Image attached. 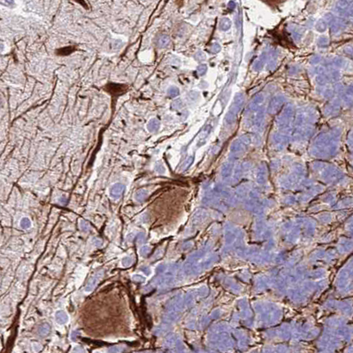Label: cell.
I'll list each match as a JSON object with an SVG mask.
<instances>
[{
	"label": "cell",
	"mask_w": 353,
	"mask_h": 353,
	"mask_svg": "<svg viewBox=\"0 0 353 353\" xmlns=\"http://www.w3.org/2000/svg\"><path fill=\"white\" fill-rule=\"evenodd\" d=\"M294 113V107L292 105H288L284 108L282 114L278 117L276 123L279 129L282 132L286 133V131L290 129V124Z\"/></svg>",
	"instance_id": "obj_1"
},
{
	"label": "cell",
	"mask_w": 353,
	"mask_h": 353,
	"mask_svg": "<svg viewBox=\"0 0 353 353\" xmlns=\"http://www.w3.org/2000/svg\"><path fill=\"white\" fill-rule=\"evenodd\" d=\"M286 102V97L283 96H273L269 102V105L267 107V112L270 114H275L283 108Z\"/></svg>",
	"instance_id": "obj_2"
},
{
	"label": "cell",
	"mask_w": 353,
	"mask_h": 353,
	"mask_svg": "<svg viewBox=\"0 0 353 353\" xmlns=\"http://www.w3.org/2000/svg\"><path fill=\"white\" fill-rule=\"evenodd\" d=\"M265 118H266V111L265 108L260 106L256 112L255 118L253 120L254 126L258 130H261L263 129V126L265 124Z\"/></svg>",
	"instance_id": "obj_3"
},
{
	"label": "cell",
	"mask_w": 353,
	"mask_h": 353,
	"mask_svg": "<svg viewBox=\"0 0 353 353\" xmlns=\"http://www.w3.org/2000/svg\"><path fill=\"white\" fill-rule=\"evenodd\" d=\"M264 102V95L262 93H259L257 94L250 101V103L249 104L247 108V113H256L257 110L259 109V107L261 106V104Z\"/></svg>",
	"instance_id": "obj_4"
},
{
	"label": "cell",
	"mask_w": 353,
	"mask_h": 353,
	"mask_svg": "<svg viewBox=\"0 0 353 353\" xmlns=\"http://www.w3.org/2000/svg\"><path fill=\"white\" fill-rule=\"evenodd\" d=\"M288 136H287V133H284V132H274L273 133V136H272V140L274 145L278 146V147H283L286 142H288Z\"/></svg>",
	"instance_id": "obj_5"
},
{
	"label": "cell",
	"mask_w": 353,
	"mask_h": 353,
	"mask_svg": "<svg viewBox=\"0 0 353 353\" xmlns=\"http://www.w3.org/2000/svg\"><path fill=\"white\" fill-rule=\"evenodd\" d=\"M244 94H242V93H237V94L235 95V98H234V101H233V104H232V106H231L229 110L233 111L234 113L238 114L239 112H240V110H241V108H242V106L244 105Z\"/></svg>",
	"instance_id": "obj_6"
},
{
	"label": "cell",
	"mask_w": 353,
	"mask_h": 353,
	"mask_svg": "<svg viewBox=\"0 0 353 353\" xmlns=\"http://www.w3.org/2000/svg\"><path fill=\"white\" fill-rule=\"evenodd\" d=\"M289 29L296 41H300L306 32V29L303 27L297 25H290L289 27Z\"/></svg>",
	"instance_id": "obj_7"
},
{
	"label": "cell",
	"mask_w": 353,
	"mask_h": 353,
	"mask_svg": "<svg viewBox=\"0 0 353 353\" xmlns=\"http://www.w3.org/2000/svg\"><path fill=\"white\" fill-rule=\"evenodd\" d=\"M267 57H268V51L267 52L266 51V52L262 53V55L259 57V59L254 61V63L252 65V68L255 71L262 70L263 67H265V65L267 62Z\"/></svg>",
	"instance_id": "obj_8"
},
{
	"label": "cell",
	"mask_w": 353,
	"mask_h": 353,
	"mask_svg": "<svg viewBox=\"0 0 353 353\" xmlns=\"http://www.w3.org/2000/svg\"><path fill=\"white\" fill-rule=\"evenodd\" d=\"M236 118H237V113H235L233 111L229 110V111L227 113V114H226L225 118H224V124H225L226 126H227V127L234 125V123H235V120H236Z\"/></svg>",
	"instance_id": "obj_9"
},
{
	"label": "cell",
	"mask_w": 353,
	"mask_h": 353,
	"mask_svg": "<svg viewBox=\"0 0 353 353\" xmlns=\"http://www.w3.org/2000/svg\"><path fill=\"white\" fill-rule=\"evenodd\" d=\"M231 26H232V22L230 19L227 17H224L222 19H221L219 22V28L222 31H227L231 28Z\"/></svg>",
	"instance_id": "obj_10"
},
{
	"label": "cell",
	"mask_w": 353,
	"mask_h": 353,
	"mask_svg": "<svg viewBox=\"0 0 353 353\" xmlns=\"http://www.w3.org/2000/svg\"><path fill=\"white\" fill-rule=\"evenodd\" d=\"M159 127H160V123H159V121L157 119H151L149 122H148V124H147V129H148V130L150 131V132H157L158 130H159Z\"/></svg>",
	"instance_id": "obj_11"
},
{
	"label": "cell",
	"mask_w": 353,
	"mask_h": 353,
	"mask_svg": "<svg viewBox=\"0 0 353 353\" xmlns=\"http://www.w3.org/2000/svg\"><path fill=\"white\" fill-rule=\"evenodd\" d=\"M101 278V276L97 273V274H96V275H94L90 280V282H89V283H88V285H87V287H86V289H87V291H90V290H92L93 289L95 288V286L96 285V283L99 282V279Z\"/></svg>",
	"instance_id": "obj_12"
},
{
	"label": "cell",
	"mask_w": 353,
	"mask_h": 353,
	"mask_svg": "<svg viewBox=\"0 0 353 353\" xmlns=\"http://www.w3.org/2000/svg\"><path fill=\"white\" fill-rule=\"evenodd\" d=\"M170 43V37L166 35H160L159 38H158V46L160 48L165 47L168 44Z\"/></svg>",
	"instance_id": "obj_13"
},
{
	"label": "cell",
	"mask_w": 353,
	"mask_h": 353,
	"mask_svg": "<svg viewBox=\"0 0 353 353\" xmlns=\"http://www.w3.org/2000/svg\"><path fill=\"white\" fill-rule=\"evenodd\" d=\"M315 28H316V30L319 32V33H323L327 30V28H328V22L323 20V19H320L317 21V23L315 25Z\"/></svg>",
	"instance_id": "obj_14"
},
{
	"label": "cell",
	"mask_w": 353,
	"mask_h": 353,
	"mask_svg": "<svg viewBox=\"0 0 353 353\" xmlns=\"http://www.w3.org/2000/svg\"><path fill=\"white\" fill-rule=\"evenodd\" d=\"M123 190H124V186L122 184H116L111 189V194H112V196H114V197L117 196V197H119V196L121 195Z\"/></svg>",
	"instance_id": "obj_15"
},
{
	"label": "cell",
	"mask_w": 353,
	"mask_h": 353,
	"mask_svg": "<svg viewBox=\"0 0 353 353\" xmlns=\"http://www.w3.org/2000/svg\"><path fill=\"white\" fill-rule=\"evenodd\" d=\"M328 43H329L328 38L327 36H325V35L319 36L318 39V42H317L318 46L320 48H325L326 46H328Z\"/></svg>",
	"instance_id": "obj_16"
},
{
	"label": "cell",
	"mask_w": 353,
	"mask_h": 353,
	"mask_svg": "<svg viewBox=\"0 0 353 353\" xmlns=\"http://www.w3.org/2000/svg\"><path fill=\"white\" fill-rule=\"evenodd\" d=\"M167 94H168V96H170L171 97H175V96H177L178 95L180 94V90L175 86H171L168 89V90H167Z\"/></svg>",
	"instance_id": "obj_17"
},
{
	"label": "cell",
	"mask_w": 353,
	"mask_h": 353,
	"mask_svg": "<svg viewBox=\"0 0 353 353\" xmlns=\"http://www.w3.org/2000/svg\"><path fill=\"white\" fill-rule=\"evenodd\" d=\"M315 80H316V83H318L319 85L322 86L325 83H327V76L324 74H317Z\"/></svg>",
	"instance_id": "obj_18"
},
{
	"label": "cell",
	"mask_w": 353,
	"mask_h": 353,
	"mask_svg": "<svg viewBox=\"0 0 353 353\" xmlns=\"http://www.w3.org/2000/svg\"><path fill=\"white\" fill-rule=\"evenodd\" d=\"M182 106H183L182 101H181V99H177V100H175V101L172 103L171 108H172L173 110H179V109H181Z\"/></svg>",
	"instance_id": "obj_19"
},
{
	"label": "cell",
	"mask_w": 353,
	"mask_h": 353,
	"mask_svg": "<svg viewBox=\"0 0 353 353\" xmlns=\"http://www.w3.org/2000/svg\"><path fill=\"white\" fill-rule=\"evenodd\" d=\"M197 72H198V75L203 76V75L207 72V66H206L205 64H201V65H199V66L198 67Z\"/></svg>",
	"instance_id": "obj_20"
},
{
	"label": "cell",
	"mask_w": 353,
	"mask_h": 353,
	"mask_svg": "<svg viewBox=\"0 0 353 353\" xmlns=\"http://www.w3.org/2000/svg\"><path fill=\"white\" fill-rule=\"evenodd\" d=\"M206 55L204 54V52H203L202 51H198L196 54H195V59H197L198 61H204L206 59Z\"/></svg>",
	"instance_id": "obj_21"
},
{
	"label": "cell",
	"mask_w": 353,
	"mask_h": 353,
	"mask_svg": "<svg viewBox=\"0 0 353 353\" xmlns=\"http://www.w3.org/2000/svg\"><path fill=\"white\" fill-rule=\"evenodd\" d=\"M221 45L218 43L212 44V46H211V51L213 52V53H218V52L221 51Z\"/></svg>",
	"instance_id": "obj_22"
},
{
	"label": "cell",
	"mask_w": 353,
	"mask_h": 353,
	"mask_svg": "<svg viewBox=\"0 0 353 353\" xmlns=\"http://www.w3.org/2000/svg\"><path fill=\"white\" fill-rule=\"evenodd\" d=\"M320 60H321V57L319 55H318V54H315V55H313L311 58V63L313 64V65H316V64H318V63L320 62Z\"/></svg>",
	"instance_id": "obj_23"
},
{
	"label": "cell",
	"mask_w": 353,
	"mask_h": 353,
	"mask_svg": "<svg viewBox=\"0 0 353 353\" xmlns=\"http://www.w3.org/2000/svg\"><path fill=\"white\" fill-rule=\"evenodd\" d=\"M198 96H199V94L197 91H191V92L188 93V98H190L192 101L197 100L198 98Z\"/></svg>",
	"instance_id": "obj_24"
},
{
	"label": "cell",
	"mask_w": 353,
	"mask_h": 353,
	"mask_svg": "<svg viewBox=\"0 0 353 353\" xmlns=\"http://www.w3.org/2000/svg\"><path fill=\"white\" fill-rule=\"evenodd\" d=\"M156 170L158 172H159V173H163L165 171V168H164V166H163L162 164H157L156 165Z\"/></svg>",
	"instance_id": "obj_25"
},
{
	"label": "cell",
	"mask_w": 353,
	"mask_h": 353,
	"mask_svg": "<svg viewBox=\"0 0 353 353\" xmlns=\"http://www.w3.org/2000/svg\"><path fill=\"white\" fill-rule=\"evenodd\" d=\"M1 3L5 5H13V0H1Z\"/></svg>",
	"instance_id": "obj_26"
},
{
	"label": "cell",
	"mask_w": 353,
	"mask_h": 353,
	"mask_svg": "<svg viewBox=\"0 0 353 353\" xmlns=\"http://www.w3.org/2000/svg\"><path fill=\"white\" fill-rule=\"evenodd\" d=\"M235 7V4L233 2V1H230L229 2V4H228V8H230V9H234Z\"/></svg>",
	"instance_id": "obj_27"
}]
</instances>
